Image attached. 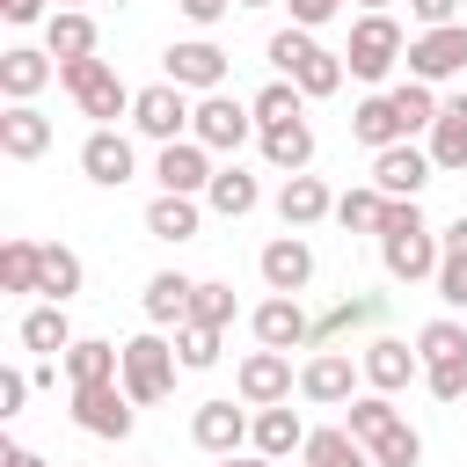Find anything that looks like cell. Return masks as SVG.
Returning <instances> with one entry per match:
<instances>
[{
    "mask_svg": "<svg viewBox=\"0 0 467 467\" xmlns=\"http://www.w3.org/2000/svg\"><path fill=\"white\" fill-rule=\"evenodd\" d=\"M409 80H423V88H438V80H452V73H467V22H452V29H423V36H409Z\"/></svg>",
    "mask_w": 467,
    "mask_h": 467,
    "instance_id": "cell-9",
    "label": "cell"
},
{
    "mask_svg": "<svg viewBox=\"0 0 467 467\" xmlns=\"http://www.w3.org/2000/svg\"><path fill=\"white\" fill-rule=\"evenodd\" d=\"M219 467H277V460H263V452H234V460H219Z\"/></svg>",
    "mask_w": 467,
    "mask_h": 467,
    "instance_id": "cell-54",
    "label": "cell"
},
{
    "mask_svg": "<svg viewBox=\"0 0 467 467\" xmlns=\"http://www.w3.org/2000/svg\"><path fill=\"white\" fill-rule=\"evenodd\" d=\"M190 117H197V102H190L175 80H153V88H139V95H131V131H139V139H153V146L190 139Z\"/></svg>",
    "mask_w": 467,
    "mask_h": 467,
    "instance_id": "cell-5",
    "label": "cell"
},
{
    "mask_svg": "<svg viewBox=\"0 0 467 467\" xmlns=\"http://www.w3.org/2000/svg\"><path fill=\"white\" fill-rule=\"evenodd\" d=\"M80 175H88V182H102V190H124V182L139 175V153H131V139H124L117 124H95V131L80 139Z\"/></svg>",
    "mask_w": 467,
    "mask_h": 467,
    "instance_id": "cell-11",
    "label": "cell"
},
{
    "mask_svg": "<svg viewBox=\"0 0 467 467\" xmlns=\"http://www.w3.org/2000/svg\"><path fill=\"white\" fill-rule=\"evenodd\" d=\"M234 7H270V0H234Z\"/></svg>",
    "mask_w": 467,
    "mask_h": 467,
    "instance_id": "cell-56",
    "label": "cell"
},
{
    "mask_svg": "<svg viewBox=\"0 0 467 467\" xmlns=\"http://www.w3.org/2000/svg\"><path fill=\"white\" fill-rule=\"evenodd\" d=\"M175 7H182L197 29H212V22H226V15H234V0H175Z\"/></svg>",
    "mask_w": 467,
    "mask_h": 467,
    "instance_id": "cell-50",
    "label": "cell"
},
{
    "mask_svg": "<svg viewBox=\"0 0 467 467\" xmlns=\"http://www.w3.org/2000/svg\"><path fill=\"white\" fill-rule=\"evenodd\" d=\"M255 146H263V161H270L277 175H306V168H314V124H306V117L255 131Z\"/></svg>",
    "mask_w": 467,
    "mask_h": 467,
    "instance_id": "cell-24",
    "label": "cell"
},
{
    "mask_svg": "<svg viewBox=\"0 0 467 467\" xmlns=\"http://www.w3.org/2000/svg\"><path fill=\"white\" fill-rule=\"evenodd\" d=\"M379 212H387V197H379L372 182L336 197V226H343V234H379Z\"/></svg>",
    "mask_w": 467,
    "mask_h": 467,
    "instance_id": "cell-41",
    "label": "cell"
},
{
    "mask_svg": "<svg viewBox=\"0 0 467 467\" xmlns=\"http://www.w3.org/2000/svg\"><path fill=\"white\" fill-rule=\"evenodd\" d=\"M212 146H197V139H175V146H161L153 153V182L168 190V197H204L212 190Z\"/></svg>",
    "mask_w": 467,
    "mask_h": 467,
    "instance_id": "cell-12",
    "label": "cell"
},
{
    "mask_svg": "<svg viewBox=\"0 0 467 467\" xmlns=\"http://www.w3.org/2000/svg\"><path fill=\"white\" fill-rule=\"evenodd\" d=\"M401 51H409V36H401L394 15H358V22H350V51H343V66H350L358 80L379 88V80L401 66Z\"/></svg>",
    "mask_w": 467,
    "mask_h": 467,
    "instance_id": "cell-4",
    "label": "cell"
},
{
    "mask_svg": "<svg viewBox=\"0 0 467 467\" xmlns=\"http://www.w3.org/2000/svg\"><path fill=\"white\" fill-rule=\"evenodd\" d=\"M73 423H80L88 438H131V423H139V401L124 394V379L73 387Z\"/></svg>",
    "mask_w": 467,
    "mask_h": 467,
    "instance_id": "cell-8",
    "label": "cell"
},
{
    "mask_svg": "<svg viewBox=\"0 0 467 467\" xmlns=\"http://www.w3.org/2000/svg\"><path fill=\"white\" fill-rule=\"evenodd\" d=\"M0 467H51V460H44V452H29V445H7V452H0Z\"/></svg>",
    "mask_w": 467,
    "mask_h": 467,
    "instance_id": "cell-53",
    "label": "cell"
},
{
    "mask_svg": "<svg viewBox=\"0 0 467 467\" xmlns=\"http://www.w3.org/2000/svg\"><path fill=\"white\" fill-rule=\"evenodd\" d=\"M95 44H102V29H95V15H88V7H58V15L44 22V51H51L58 66L95 58Z\"/></svg>",
    "mask_w": 467,
    "mask_h": 467,
    "instance_id": "cell-23",
    "label": "cell"
},
{
    "mask_svg": "<svg viewBox=\"0 0 467 467\" xmlns=\"http://www.w3.org/2000/svg\"><path fill=\"white\" fill-rule=\"evenodd\" d=\"M190 292H197V277L153 270V277H146V321H153V328H182V321H190Z\"/></svg>",
    "mask_w": 467,
    "mask_h": 467,
    "instance_id": "cell-27",
    "label": "cell"
},
{
    "mask_svg": "<svg viewBox=\"0 0 467 467\" xmlns=\"http://www.w3.org/2000/svg\"><path fill=\"white\" fill-rule=\"evenodd\" d=\"M255 131H270V124H292V117H306V95L292 88V80H270V88H255Z\"/></svg>",
    "mask_w": 467,
    "mask_h": 467,
    "instance_id": "cell-40",
    "label": "cell"
},
{
    "mask_svg": "<svg viewBox=\"0 0 467 467\" xmlns=\"http://www.w3.org/2000/svg\"><path fill=\"white\" fill-rule=\"evenodd\" d=\"M263 58H270V66H277V80H292L306 102L336 95V88H343V73H350V66H343V51H328L314 29H292V22L263 44Z\"/></svg>",
    "mask_w": 467,
    "mask_h": 467,
    "instance_id": "cell-1",
    "label": "cell"
},
{
    "mask_svg": "<svg viewBox=\"0 0 467 467\" xmlns=\"http://www.w3.org/2000/svg\"><path fill=\"white\" fill-rule=\"evenodd\" d=\"M29 387H36V379L7 365V372H0V416H22V401H29Z\"/></svg>",
    "mask_w": 467,
    "mask_h": 467,
    "instance_id": "cell-49",
    "label": "cell"
},
{
    "mask_svg": "<svg viewBox=\"0 0 467 467\" xmlns=\"http://www.w3.org/2000/svg\"><path fill=\"white\" fill-rule=\"evenodd\" d=\"M358 365H365V387H372V394H401L409 379H423V358H416L401 336H372V343L358 350Z\"/></svg>",
    "mask_w": 467,
    "mask_h": 467,
    "instance_id": "cell-19",
    "label": "cell"
},
{
    "mask_svg": "<svg viewBox=\"0 0 467 467\" xmlns=\"http://www.w3.org/2000/svg\"><path fill=\"white\" fill-rule=\"evenodd\" d=\"M36 263H44V241H0V292H36Z\"/></svg>",
    "mask_w": 467,
    "mask_h": 467,
    "instance_id": "cell-38",
    "label": "cell"
},
{
    "mask_svg": "<svg viewBox=\"0 0 467 467\" xmlns=\"http://www.w3.org/2000/svg\"><path fill=\"white\" fill-rule=\"evenodd\" d=\"M460 7H467V0H409V22H416V36H423V29H452Z\"/></svg>",
    "mask_w": 467,
    "mask_h": 467,
    "instance_id": "cell-47",
    "label": "cell"
},
{
    "mask_svg": "<svg viewBox=\"0 0 467 467\" xmlns=\"http://www.w3.org/2000/svg\"><path fill=\"white\" fill-rule=\"evenodd\" d=\"M175 365H182V358H175V343H168L161 328H146V336H131V343H124V372H117V379H124V394H131L139 409H153V401H168Z\"/></svg>",
    "mask_w": 467,
    "mask_h": 467,
    "instance_id": "cell-3",
    "label": "cell"
},
{
    "mask_svg": "<svg viewBox=\"0 0 467 467\" xmlns=\"http://www.w3.org/2000/svg\"><path fill=\"white\" fill-rule=\"evenodd\" d=\"M277 219H285V234H306V226L336 219V190H328L321 175H285V190H277Z\"/></svg>",
    "mask_w": 467,
    "mask_h": 467,
    "instance_id": "cell-20",
    "label": "cell"
},
{
    "mask_svg": "<svg viewBox=\"0 0 467 467\" xmlns=\"http://www.w3.org/2000/svg\"><path fill=\"white\" fill-rule=\"evenodd\" d=\"M365 452H372V467H416V460H423V438H416V423H394V431L372 438Z\"/></svg>",
    "mask_w": 467,
    "mask_h": 467,
    "instance_id": "cell-44",
    "label": "cell"
},
{
    "mask_svg": "<svg viewBox=\"0 0 467 467\" xmlns=\"http://www.w3.org/2000/svg\"><path fill=\"white\" fill-rule=\"evenodd\" d=\"M358 379H365V365H350V350H314L299 365V394L321 401V409H350L358 401Z\"/></svg>",
    "mask_w": 467,
    "mask_h": 467,
    "instance_id": "cell-10",
    "label": "cell"
},
{
    "mask_svg": "<svg viewBox=\"0 0 467 467\" xmlns=\"http://www.w3.org/2000/svg\"><path fill=\"white\" fill-rule=\"evenodd\" d=\"M51 73H58L51 51H29V44H7V51H0V95H7V102H36V95L51 88Z\"/></svg>",
    "mask_w": 467,
    "mask_h": 467,
    "instance_id": "cell-21",
    "label": "cell"
},
{
    "mask_svg": "<svg viewBox=\"0 0 467 467\" xmlns=\"http://www.w3.org/2000/svg\"><path fill=\"white\" fill-rule=\"evenodd\" d=\"M248 445H255L263 460H292V452L306 445V423H299V409H292V401H277V409H255V431H248Z\"/></svg>",
    "mask_w": 467,
    "mask_h": 467,
    "instance_id": "cell-26",
    "label": "cell"
},
{
    "mask_svg": "<svg viewBox=\"0 0 467 467\" xmlns=\"http://www.w3.org/2000/svg\"><path fill=\"white\" fill-rule=\"evenodd\" d=\"M431 175H438V161H431V146H416V139L372 153V190H379V197H423Z\"/></svg>",
    "mask_w": 467,
    "mask_h": 467,
    "instance_id": "cell-13",
    "label": "cell"
},
{
    "mask_svg": "<svg viewBox=\"0 0 467 467\" xmlns=\"http://www.w3.org/2000/svg\"><path fill=\"white\" fill-rule=\"evenodd\" d=\"M299 460H306V467H372V452H365V438H350L343 423H328V431H306V445H299Z\"/></svg>",
    "mask_w": 467,
    "mask_h": 467,
    "instance_id": "cell-33",
    "label": "cell"
},
{
    "mask_svg": "<svg viewBox=\"0 0 467 467\" xmlns=\"http://www.w3.org/2000/svg\"><path fill=\"white\" fill-rule=\"evenodd\" d=\"M431 161H438L445 175L467 168V95H452V102L438 109V124H431Z\"/></svg>",
    "mask_w": 467,
    "mask_h": 467,
    "instance_id": "cell-32",
    "label": "cell"
},
{
    "mask_svg": "<svg viewBox=\"0 0 467 467\" xmlns=\"http://www.w3.org/2000/svg\"><path fill=\"white\" fill-rule=\"evenodd\" d=\"M80 336H73V321H66V306H51V299H36L29 314H22V350H36V358H66Z\"/></svg>",
    "mask_w": 467,
    "mask_h": 467,
    "instance_id": "cell-28",
    "label": "cell"
},
{
    "mask_svg": "<svg viewBox=\"0 0 467 467\" xmlns=\"http://www.w3.org/2000/svg\"><path fill=\"white\" fill-rule=\"evenodd\" d=\"M387 102H394V117H401V131H409V139H416V131L431 139L438 109H445V102H438V88H423V80H394V88H387Z\"/></svg>",
    "mask_w": 467,
    "mask_h": 467,
    "instance_id": "cell-35",
    "label": "cell"
},
{
    "mask_svg": "<svg viewBox=\"0 0 467 467\" xmlns=\"http://www.w3.org/2000/svg\"><path fill=\"white\" fill-rule=\"evenodd\" d=\"M0 15H7L15 29H29V22H51V15H44V0H0Z\"/></svg>",
    "mask_w": 467,
    "mask_h": 467,
    "instance_id": "cell-51",
    "label": "cell"
},
{
    "mask_svg": "<svg viewBox=\"0 0 467 467\" xmlns=\"http://www.w3.org/2000/svg\"><path fill=\"white\" fill-rule=\"evenodd\" d=\"M58 88L80 102V117H95V124H117V117H131V95L139 88H124L117 80V66L109 58H73V66H58Z\"/></svg>",
    "mask_w": 467,
    "mask_h": 467,
    "instance_id": "cell-2",
    "label": "cell"
},
{
    "mask_svg": "<svg viewBox=\"0 0 467 467\" xmlns=\"http://www.w3.org/2000/svg\"><path fill=\"white\" fill-rule=\"evenodd\" d=\"M394 423H401L394 394H358V401L343 409V431H350V438H365V445H372V438H387Z\"/></svg>",
    "mask_w": 467,
    "mask_h": 467,
    "instance_id": "cell-37",
    "label": "cell"
},
{
    "mask_svg": "<svg viewBox=\"0 0 467 467\" xmlns=\"http://www.w3.org/2000/svg\"><path fill=\"white\" fill-rule=\"evenodd\" d=\"M255 270H263V285H270V292L299 299V292L314 285V248H306V234H277V241H263Z\"/></svg>",
    "mask_w": 467,
    "mask_h": 467,
    "instance_id": "cell-16",
    "label": "cell"
},
{
    "mask_svg": "<svg viewBox=\"0 0 467 467\" xmlns=\"http://www.w3.org/2000/svg\"><path fill=\"white\" fill-rule=\"evenodd\" d=\"M80 285H88V263H80L66 241H44V263H36V299L66 306V299H80Z\"/></svg>",
    "mask_w": 467,
    "mask_h": 467,
    "instance_id": "cell-25",
    "label": "cell"
},
{
    "mask_svg": "<svg viewBox=\"0 0 467 467\" xmlns=\"http://www.w3.org/2000/svg\"><path fill=\"white\" fill-rule=\"evenodd\" d=\"M190 321H204V328H234V285H226V277H197V292H190Z\"/></svg>",
    "mask_w": 467,
    "mask_h": 467,
    "instance_id": "cell-42",
    "label": "cell"
},
{
    "mask_svg": "<svg viewBox=\"0 0 467 467\" xmlns=\"http://www.w3.org/2000/svg\"><path fill=\"white\" fill-rule=\"evenodd\" d=\"M416 358H423V365H445V358H467V321H452V314H438V321H423V328H416Z\"/></svg>",
    "mask_w": 467,
    "mask_h": 467,
    "instance_id": "cell-39",
    "label": "cell"
},
{
    "mask_svg": "<svg viewBox=\"0 0 467 467\" xmlns=\"http://www.w3.org/2000/svg\"><path fill=\"white\" fill-rule=\"evenodd\" d=\"M197 226H204V204H197V197H168V190H161V197L146 204V234H153V241H175V248H182V241H197Z\"/></svg>",
    "mask_w": 467,
    "mask_h": 467,
    "instance_id": "cell-31",
    "label": "cell"
},
{
    "mask_svg": "<svg viewBox=\"0 0 467 467\" xmlns=\"http://www.w3.org/2000/svg\"><path fill=\"white\" fill-rule=\"evenodd\" d=\"M204 204H212L219 219H248V212L263 204V182H255L248 168H219V175H212V190H204Z\"/></svg>",
    "mask_w": 467,
    "mask_h": 467,
    "instance_id": "cell-34",
    "label": "cell"
},
{
    "mask_svg": "<svg viewBox=\"0 0 467 467\" xmlns=\"http://www.w3.org/2000/svg\"><path fill=\"white\" fill-rule=\"evenodd\" d=\"M431 285H438V299H445V306H452V314H467V255H445V263H438V277H431Z\"/></svg>",
    "mask_w": 467,
    "mask_h": 467,
    "instance_id": "cell-46",
    "label": "cell"
},
{
    "mask_svg": "<svg viewBox=\"0 0 467 467\" xmlns=\"http://www.w3.org/2000/svg\"><path fill=\"white\" fill-rule=\"evenodd\" d=\"M58 365H66V379H73V387H102V379H117V372H124V343L80 336V343H73Z\"/></svg>",
    "mask_w": 467,
    "mask_h": 467,
    "instance_id": "cell-29",
    "label": "cell"
},
{
    "mask_svg": "<svg viewBox=\"0 0 467 467\" xmlns=\"http://www.w3.org/2000/svg\"><path fill=\"white\" fill-rule=\"evenodd\" d=\"M190 139H197V146H212V153H241V146L255 139V109H248V102H234L226 88H219V95H197Z\"/></svg>",
    "mask_w": 467,
    "mask_h": 467,
    "instance_id": "cell-7",
    "label": "cell"
},
{
    "mask_svg": "<svg viewBox=\"0 0 467 467\" xmlns=\"http://www.w3.org/2000/svg\"><path fill=\"white\" fill-rule=\"evenodd\" d=\"M292 7V29H321V22H336L350 0H285Z\"/></svg>",
    "mask_w": 467,
    "mask_h": 467,
    "instance_id": "cell-48",
    "label": "cell"
},
{
    "mask_svg": "<svg viewBox=\"0 0 467 467\" xmlns=\"http://www.w3.org/2000/svg\"><path fill=\"white\" fill-rule=\"evenodd\" d=\"M219 336H226V328L182 321V328H175V358H182V372H212V365H219Z\"/></svg>",
    "mask_w": 467,
    "mask_h": 467,
    "instance_id": "cell-43",
    "label": "cell"
},
{
    "mask_svg": "<svg viewBox=\"0 0 467 467\" xmlns=\"http://www.w3.org/2000/svg\"><path fill=\"white\" fill-rule=\"evenodd\" d=\"M0 153H7V161L51 153V117H44L36 102H7V109H0Z\"/></svg>",
    "mask_w": 467,
    "mask_h": 467,
    "instance_id": "cell-22",
    "label": "cell"
},
{
    "mask_svg": "<svg viewBox=\"0 0 467 467\" xmlns=\"http://www.w3.org/2000/svg\"><path fill=\"white\" fill-rule=\"evenodd\" d=\"M423 387H431L438 401H460V394H467V358H445V365H423Z\"/></svg>",
    "mask_w": 467,
    "mask_h": 467,
    "instance_id": "cell-45",
    "label": "cell"
},
{
    "mask_svg": "<svg viewBox=\"0 0 467 467\" xmlns=\"http://www.w3.org/2000/svg\"><path fill=\"white\" fill-rule=\"evenodd\" d=\"M438 248H445V255H467V212H460L452 226H438Z\"/></svg>",
    "mask_w": 467,
    "mask_h": 467,
    "instance_id": "cell-52",
    "label": "cell"
},
{
    "mask_svg": "<svg viewBox=\"0 0 467 467\" xmlns=\"http://www.w3.org/2000/svg\"><path fill=\"white\" fill-rule=\"evenodd\" d=\"M379 263H387V277H394V285H431V277H438V263H445V248H438V226L387 234V241H379Z\"/></svg>",
    "mask_w": 467,
    "mask_h": 467,
    "instance_id": "cell-14",
    "label": "cell"
},
{
    "mask_svg": "<svg viewBox=\"0 0 467 467\" xmlns=\"http://www.w3.org/2000/svg\"><path fill=\"white\" fill-rule=\"evenodd\" d=\"M387 7H394V0H358V15H387Z\"/></svg>",
    "mask_w": 467,
    "mask_h": 467,
    "instance_id": "cell-55",
    "label": "cell"
},
{
    "mask_svg": "<svg viewBox=\"0 0 467 467\" xmlns=\"http://www.w3.org/2000/svg\"><path fill=\"white\" fill-rule=\"evenodd\" d=\"M139 467H153V460H139Z\"/></svg>",
    "mask_w": 467,
    "mask_h": 467,
    "instance_id": "cell-58",
    "label": "cell"
},
{
    "mask_svg": "<svg viewBox=\"0 0 467 467\" xmlns=\"http://www.w3.org/2000/svg\"><path fill=\"white\" fill-rule=\"evenodd\" d=\"M248 431H255V416L234 409V401H197V409H190V438H197V452H212V460H234V452L248 445Z\"/></svg>",
    "mask_w": 467,
    "mask_h": 467,
    "instance_id": "cell-15",
    "label": "cell"
},
{
    "mask_svg": "<svg viewBox=\"0 0 467 467\" xmlns=\"http://www.w3.org/2000/svg\"><path fill=\"white\" fill-rule=\"evenodd\" d=\"M58 7H80V0H58Z\"/></svg>",
    "mask_w": 467,
    "mask_h": 467,
    "instance_id": "cell-57",
    "label": "cell"
},
{
    "mask_svg": "<svg viewBox=\"0 0 467 467\" xmlns=\"http://www.w3.org/2000/svg\"><path fill=\"white\" fill-rule=\"evenodd\" d=\"M365 321H379V299H372V292H358V299H336V306L314 321V350H336V336H350V328H365Z\"/></svg>",
    "mask_w": 467,
    "mask_h": 467,
    "instance_id": "cell-36",
    "label": "cell"
},
{
    "mask_svg": "<svg viewBox=\"0 0 467 467\" xmlns=\"http://www.w3.org/2000/svg\"><path fill=\"white\" fill-rule=\"evenodd\" d=\"M234 387H241V401L248 409H277V401H292V358L285 350H248L241 358V372H234Z\"/></svg>",
    "mask_w": 467,
    "mask_h": 467,
    "instance_id": "cell-17",
    "label": "cell"
},
{
    "mask_svg": "<svg viewBox=\"0 0 467 467\" xmlns=\"http://www.w3.org/2000/svg\"><path fill=\"white\" fill-rule=\"evenodd\" d=\"M248 328H255V343H263V350H285V358H292L299 343H314L306 306H299V299H285V292H270V299L248 314Z\"/></svg>",
    "mask_w": 467,
    "mask_h": 467,
    "instance_id": "cell-18",
    "label": "cell"
},
{
    "mask_svg": "<svg viewBox=\"0 0 467 467\" xmlns=\"http://www.w3.org/2000/svg\"><path fill=\"white\" fill-rule=\"evenodd\" d=\"M350 139L358 146H372V153H387V146H401L409 131H401V117H394V102H387V88L379 95H365L358 109H350Z\"/></svg>",
    "mask_w": 467,
    "mask_h": 467,
    "instance_id": "cell-30",
    "label": "cell"
},
{
    "mask_svg": "<svg viewBox=\"0 0 467 467\" xmlns=\"http://www.w3.org/2000/svg\"><path fill=\"white\" fill-rule=\"evenodd\" d=\"M226 51L212 44V36H182V44H168L161 51V80H175L182 95H219L226 88Z\"/></svg>",
    "mask_w": 467,
    "mask_h": 467,
    "instance_id": "cell-6",
    "label": "cell"
}]
</instances>
